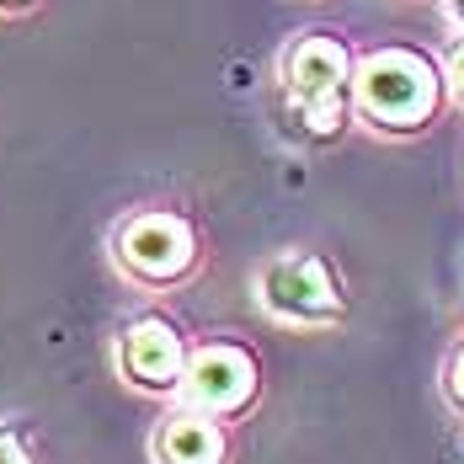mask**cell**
Masks as SVG:
<instances>
[{"label":"cell","instance_id":"7c38bea8","mask_svg":"<svg viewBox=\"0 0 464 464\" xmlns=\"http://www.w3.org/2000/svg\"><path fill=\"white\" fill-rule=\"evenodd\" d=\"M44 0H0V16H27V11H38Z\"/></svg>","mask_w":464,"mask_h":464},{"label":"cell","instance_id":"52a82bcc","mask_svg":"<svg viewBox=\"0 0 464 464\" xmlns=\"http://www.w3.org/2000/svg\"><path fill=\"white\" fill-rule=\"evenodd\" d=\"M144 449L150 464H235V427L171 401L160 406Z\"/></svg>","mask_w":464,"mask_h":464},{"label":"cell","instance_id":"3957f363","mask_svg":"<svg viewBox=\"0 0 464 464\" xmlns=\"http://www.w3.org/2000/svg\"><path fill=\"white\" fill-rule=\"evenodd\" d=\"M107 262L140 294H177L203 273L208 240L182 203H134L107 230Z\"/></svg>","mask_w":464,"mask_h":464},{"label":"cell","instance_id":"9c48e42d","mask_svg":"<svg viewBox=\"0 0 464 464\" xmlns=\"http://www.w3.org/2000/svg\"><path fill=\"white\" fill-rule=\"evenodd\" d=\"M0 464H38V443L22 421H0Z\"/></svg>","mask_w":464,"mask_h":464},{"label":"cell","instance_id":"7a4b0ae2","mask_svg":"<svg viewBox=\"0 0 464 464\" xmlns=\"http://www.w3.org/2000/svg\"><path fill=\"white\" fill-rule=\"evenodd\" d=\"M449 81L438 48L390 38V44L358 48V75H353V129L379 144H411L427 140L449 118Z\"/></svg>","mask_w":464,"mask_h":464},{"label":"cell","instance_id":"277c9868","mask_svg":"<svg viewBox=\"0 0 464 464\" xmlns=\"http://www.w3.org/2000/svg\"><path fill=\"white\" fill-rule=\"evenodd\" d=\"M256 310L283 331H336L353 315V288L336 256L321 246H283L251 273Z\"/></svg>","mask_w":464,"mask_h":464},{"label":"cell","instance_id":"8992f818","mask_svg":"<svg viewBox=\"0 0 464 464\" xmlns=\"http://www.w3.org/2000/svg\"><path fill=\"white\" fill-rule=\"evenodd\" d=\"M192 331H187L171 310L144 304L134 315H123L112 331V373L123 390H134L144 401L171 406L187 379V358H192Z\"/></svg>","mask_w":464,"mask_h":464},{"label":"cell","instance_id":"ba28073f","mask_svg":"<svg viewBox=\"0 0 464 464\" xmlns=\"http://www.w3.org/2000/svg\"><path fill=\"white\" fill-rule=\"evenodd\" d=\"M438 401L449 406L454 421H464V331L443 347V358H438Z\"/></svg>","mask_w":464,"mask_h":464},{"label":"cell","instance_id":"5b68a950","mask_svg":"<svg viewBox=\"0 0 464 464\" xmlns=\"http://www.w3.org/2000/svg\"><path fill=\"white\" fill-rule=\"evenodd\" d=\"M262 401H267V363L246 336L214 331V336L192 342L177 406H192V411L225 421V427H240V421L256 417Z\"/></svg>","mask_w":464,"mask_h":464},{"label":"cell","instance_id":"30bf717a","mask_svg":"<svg viewBox=\"0 0 464 464\" xmlns=\"http://www.w3.org/2000/svg\"><path fill=\"white\" fill-rule=\"evenodd\" d=\"M438 59H443V81H449V102L464 112V38H443L438 44Z\"/></svg>","mask_w":464,"mask_h":464},{"label":"cell","instance_id":"8fae6325","mask_svg":"<svg viewBox=\"0 0 464 464\" xmlns=\"http://www.w3.org/2000/svg\"><path fill=\"white\" fill-rule=\"evenodd\" d=\"M438 5H443V33L464 38V0H438Z\"/></svg>","mask_w":464,"mask_h":464},{"label":"cell","instance_id":"6da1fadb","mask_svg":"<svg viewBox=\"0 0 464 464\" xmlns=\"http://www.w3.org/2000/svg\"><path fill=\"white\" fill-rule=\"evenodd\" d=\"M353 75L358 44L336 27L288 33L273 59V118L278 134L299 150H331L353 129Z\"/></svg>","mask_w":464,"mask_h":464}]
</instances>
